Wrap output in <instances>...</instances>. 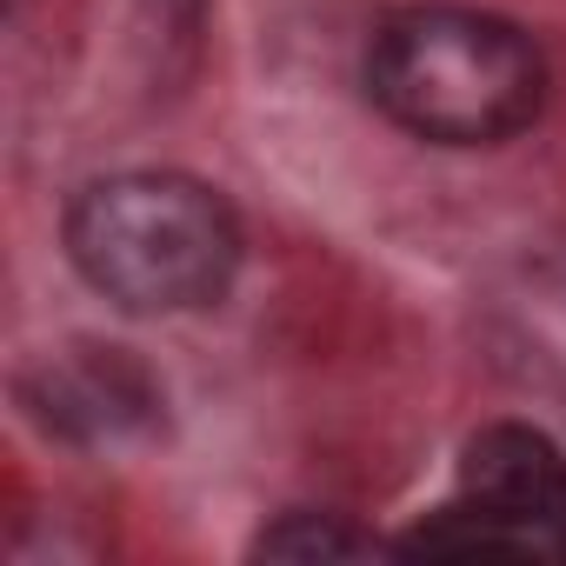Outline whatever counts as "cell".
I'll return each mask as SVG.
<instances>
[{
	"mask_svg": "<svg viewBox=\"0 0 566 566\" xmlns=\"http://www.w3.org/2000/svg\"><path fill=\"white\" fill-rule=\"evenodd\" d=\"M200 8H207V0H147V14H154L160 41H180V48H193V34H200Z\"/></svg>",
	"mask_w": 566,
	"mask_h": 566,
	"instance_id": "6",
	"label": "cell"
},
{
	"mask_svg": "<svg viewBox=\"0 0 566 566\" xmlns=\"http://www.w3.org/2000/svg\"><path fill=\"white\" fill-rule=\"evenodd\" d=\"M374 107L433 147H500L546 107V54L480 8H407L367 48Z\"/></svg>",
	"mask_w": 566,
	"mask_h": 566,
	"instance_id": "1",
	"label": "cell"
},
{
	"mask_svg": "<svg viewBox=\"0 0 566 566\" xmlns=\"http://www.w3.org/2000/svg\"><path fill=\"white\" fill-rule=\"evenodd\" d=\"M147 407L140 380L127 367H81V374H54L48 367V427H74V433H114L120 420H134Z\"/></svg>",
	"mask_w": 566,
	"mask_h": 566,
	"instance_id": "4",
	"label": "cell"
},
{
	"mask_svg": "<svg viewBox=\"0 0 566 566\" xmlns=\"http://www.w3.org/2000/svg\"><path fill=\"white\" fill-rule=\"evenodd\" d=\"M460 493L480 513L533 533L566 520V453L526 420H493L460 447Z\"/></svg>",
	"mask_w": 566,
	"mask_h": 566,
	"instance_id": "3",
	"label": "cell"
},
{
	"mask_svg": "<svg viewBox=\"0 0 566 566\" xmlns=\"http://www.w3.org/2000/svg\"><path fill=\"white\" fill-rule=\"evenodd\" d=\"M67 260L127 314H193L233 287L240 220L193 174H114L74 193Z\"/></svg>",
	"mask_w": 566,
	"mask_h": 566,
	"instance_id": "2",
	"label": "cell"
},
{
	"mask_svg": "<svg viewBox=\"0 0 566 566\" xmlns=\"http://www.w3.org/2000/svg\"><path fill=\"white\" fill-rule=\"evenodd\" d=\"M380 539L374 533H360V526H347L340 513H280L273 526H260L253 533V559H360V553H374Z\"/></svg>",
	"mask_w": 566,
	"mask_h": 566,
	"instance_id": "5",
	"label": "cell"
}]
</instances>
